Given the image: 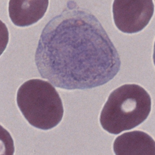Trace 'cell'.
I'll return each instance as SVG.
<instances>
[{
  "instance_id": "cell-1",
  "label": "cell",
  "mask_w": 155,
  "mask_h": 155,
  "mask_svg": "<svg viewBox=\"0 0 155 155\" xmlns=\"http://www.w3.org/2000/svg\"><path fill=\"white\" fill-rule=\"evenodd\" d=\"M41 76L57 87L86 89L103 85L119 71L118 53L101 24L91 14L62 13L41 33L35 55Z\"/></svg>"
},
{
  "instance_id": "cell-2",
  "label": "cell",
  "mask_w": 155,
  "mask_h": 155,
  "mask_svg": "<svg viewBox=\"0 0 155 155\" xmlns=\"http://www.w3.org/2000/svg\"><path fill=\"white\" fill-rule=\"evenodd\" d=\"M149 94L135 84H125L110 94L101 111L100 120L103 128L117 134L142 123L151 110Z\"/></svg>"
},
{
  "instance_id": "cell-3",
  "label": "cell",
  "mask_w": 155,
  "mask_h": 155,
  "mask_svg": "<svg viewBox=\"0 0 155 155\" xmlns=\"http://www.w3.org/2000/svg\"><path fill=\"white\" fill-rule=\"evenodd\" d=\"M16 101L26 119L37 128H52L63 117L61 100L55 88L47 81L34 79L24 82L18 90Z\"/></svg>"
},
{
  "instance_id": "cell-4",
  "label": "cell",
  "mask_w": 155,
  "mask_h": 155,
  "mask_svg": "<svg viewBox=\"0 0 155 155\" xmlns=\"http://www.w3.org/2000/svg\"><path fill=\"white\" fill-rule=\"evenodd\" d=\"M154 11L152 0H115L112 6L115 24L121 32H138L148 24Z\"/></svg>"
},
{
  "instance_id": "cell-5",
  "label": "cell",
  "mask_w": 155,
  "mask_h": 155,
  "mask_svg": "<svg viewBox=\"0 0 155 155\" xmlns=\"http://www.w3.org/2000/svg\"><path fill=\"white\" fill-rule=\"evenodd\" d=\"M48 5L46 0H11L8 3L9 16L15 25L28 26L43 17Z\"/></svg>"
},
{
  "instance_id": "cell-6",
  "label": "cell",
  "mask_w": 155,
  "mask_h": 155,
  "mask_svg": "<svg viewBox=\"0 0 155 155\" xmlns=\"http://www.w3.org/2000/svg\"><path fill=\"white\" fill-rule=\"evenodd\" d=\"M116 155H154L153 139L145 132L134 130L118 136L113 145Z\"/></svg>"
}]
</instances>
